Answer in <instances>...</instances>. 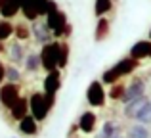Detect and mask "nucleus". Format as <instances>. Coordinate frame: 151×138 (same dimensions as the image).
<instances>
[{"label": "nucleus", "instance_id": "nucleus-1", "mask_svg": "<svg viewBox=\"0 0 151 138\" xmlns=\"http://www.w3.org/2000/svg\"><path fill=\"white\" fill-rule=\"evenodd\" d=\"M138 65H140V61L134 60L132 56L122 58V60H119L117 64L113 65V67L105 69V71L101 73V82H103V85H113V82L121 81L122 77H126V75H130V73H134V71L138 69Z\"/></svg>", "mask_w": 151, "mask_h": 138}, {"label": "nucleus", "instance_id": "nucleus-2", "mask_svg": "<svg viewBox=\"0 0 151 138\" xmlns=\"http://www.w3.org/2000/svg\"><path fill=\"white\" fill-rule=\"evenodd\" d=\"M42 86H44L42 92H44V96H46V104H48V108L52 111V108L55 105V94L59 92V88H61V73H59V69L46 71V77H44Z\"/></svg>", "mask_w": 151, "mask_h": 138}, {"label": "nucleus", "instance_id": "nucleus-3", "mask_svg": "<svg viewBox=\"0 0 151 138\" xmlns=\"http://www.w3.org/2000/svg\"><path fill=\"white\" fill-rule=\"evenodd\" d=\"M40 60H42V69L46 71H54V69H59L58 64H59V42H46L40 50Z\"/></svg>", "mask_w": 151, "mask_h": 138}, {"label": "nucleus", "instance_id": "nucleus-4", "mask_svg": "<svg viewBox=\"0 0 151 138\" xmlns=\"http://www.w3.org/2000/svg\"><path fill=\"white\" fill-rule=\"evenodd\" d=\"M67 14L63 10H59V8H54V10H50L48 14H46V25L50 27L52 35H54L55 38H61L63 37V29H65L67 25Z\"/></svg>", "mask_w": 151, "mask_h": 138}, {"label": "nucleus", "instance_id": "nucleus-5", "mask_svg": "<svg viewBox=\"0 0 151 138\" xmlns=\"http://www.w3.org/2000/svg\"><path fill=\"white\" fill-rule=\"evenodd\" d=\"M29 109H31V115H33L38 123H42V121L48 117L50 108H48V104H46L44 92H33L29 96Z\"/></svg>", "mask_w": 151, "mask_h": 138}, {"label": "nucleus", "instance_id": "nucleus-6", "mask_svg": "<svg viewBox=\"0 0 151 138\" xmlns=\"http://www.w3.org/2000/svg\"><path fill=\"white\" fill-rule=\"evenodd\" d=\"M107 100V92L101 81H92L86 88V102L90 108H103Z\"/></svg>", "mask_w": 151, "mask_h": 138}, {"label": "nucleus", "instance_id": "nucleus-7", "mask_svg": "<svg viewBox=\"0 0 151 138\" xmlns=\"http://www.w3.org/2000/svg\"><path fill=\"white\" fill-rule=\"evenodd\" d=\"M19 96H21V90H19L17 82H6L0 86V104L6 109H10L19 100Z\"/></svg>", "mask_w": 151, "mask_h": 138}, {"label": "nucleus", "instance_id": "nucleus-8", "mask_svg": "<svg viewBox=\"0 0 151 138\" xmlns=\"http://www.w3.org/2000/svg\"><path fill=\"white\" fill-rule=\"evenodd\" d=\"M144 94H145V81H144V79H140V77H134L132 82L126 86V90H124V94H122L121 102H122V104H128V102L136 100V98L144 96Z\"/></svg>", "mask_w": 151, "mask_h": 138}, {"label": "nucleus", "instance_id": "nucleus-9", "mask_svg": "<svg viewBox=\"0 0 151 138\" xmlns=\"http://www.w3.org/2000/svg\"><path fill=\"white\" fill-rule=\"evenodd\" d=\"M31 35H33L35 38H37V42H40V44H46V42L52 40V31L50 27L44 23H38V21H33V27H31Z\"/></svg>", "mask_w": 151, "mask_h": 138}, {"label": "nucleus", "instance_id": "nucleus-10", "mask_svg": "<svg viewBox=\"0 0 151 138\" xmlns=\"http://www.w3.org/2000/svg\"><path fill=\"white\" fill-rule=\"evenodd\" d=\"M96 125H98V115L94 111H84L78 117V131H82L84 134H92L96 131Z\"/></svg>", "mask_w": 151, "mask_h": 138}, {"label": "nucleus", "instance_id": "nucleus-11", "mask_svg": "<svg viewBox=\"0 0 151 138\" xmlns=\"http://www.w3.org/2000/svg\"><path fill=\"white\" fill-rule=\"evenodd\" d=\"M8 111H10V115H12V119H14V121H21L25 115H29V113H31V109H29V98L19 96V100L15 102Z\"/></svg>", "mask_w": 151, "mask_h": 138}, {"label": "nucleus", "instance_id": "nucleus-12", "mask_svg": "<svg viewBox=\"0 0 151 138\" xmlns=\"http://www.w3.org/2000/svg\"><path fill=\"white\" fill-rule=\"evenodd\" d=\"M130 56H132L134 60H138V61L145 60V58H151V38L149 40L134 42V46L130 48Z\"/></svg>", "mask_w": 151, "mask_h": 138}, {"label": "nucleus", "instance_id": "nucleus-13", "mask_svg": "<svg viewBox=\"0 0 151 138\" xmlns=\"http://www.w3.org/2000/svg\"><path fill=\"white\" fill-rule=\"evenodd\" d=\"M111 33V23L107 17H98V23H96V29H94V40L96 42H103Z\"/></svg>", "mask_w": 151, "mask_h": 138}, {"label": "nucleus", "instance_id": "nucleus-14", "mask_svg": "<svg viewBox=\"0 0 151 138\" xmlns=\"http://www.w3.org/2000/svg\"><path fill=\"white\" fill-rule=\"evenodd\" d=\"M21 2L23 0H4V4L0 6V15L4 19L15 17L17 12H21Z\"/></svg>", "mask_w": 151, "mask_h": 138}, {"label": "nucleus", "instance_id": "nucleus-15", "mask_svg": "<svg viewBox=\"0 0 151 138\" xmlns=\"http://www.w3.org/2000/svg\"><path fill=\"white\" fill-rule=\"evenodd\" d=\"M149 98L145 96H140V98H136V100H132V102H128V104H124V109H122V115L126 117V119H136V113L140 111V108L147 102Z\"/></svg>", "mask_w": 151, "mask_h": 138}, {"label": "nucleus", "instance_id": "nucleus-16", "mask_svg": "<svg viewBox=\"0 0 151 138\" xmlns=\"http://www.w3.org/2000/svg\"><path fill=\"white\" fill-rule=\"evenodd\" d=\"M19 131H21L23 134H27V136H35L38 132V121L29 113V115H25L21 121H19Z\"/></svg>", "mask_w": 151, "mask_h": 138}, {"label": "nucleus", "instance_id": "nucleus-17", "mask_svg": "<svg viewBox=\"0 0 151 138\" xmlns=\"http://www.w3.org/2000/svg\"><path fill=\"white\" fill-rule=\"evenodd\" d=\"M21 14H23V17H25L27 21H37V19L40 17L35 0H23L21 2Z\"/></svg>", "mask_w": 151, "mask_h": 138}, {"label": "nucleus", "instance_id": "nucleus-18", "mask_svg": "<svg viewBox=\"0 0 151 138\" xmlns=\"http://www.w3.org/2000/svg\"><path fill=\"white\" fill-rule=\"evenodd\" d=\"M42 67V60H40V54H27L25 56V69L29 71V73H35V71H38Z\"/></svg>", "mask_w": 151, "mask_h": 138}, {"label": "nucleus", "instance_id": "nucleus-19", "mask_svg": "<svg viewBox=\"0 0 151 138\" xmlns=\"http://www.w3.org/2000/svg\"><path fill=\"white\" fill-rule=\"evenodd\" d=\"M136 121L142 125H151V100H147L136 113Z\"/></svg>", "mask_w": 151, "mask_h": 138}, {"label": "nucleus", "instance_id": "nucleus-20", "mask_svg": "<svg viewBox=\"0 0 151 138\" xmlns=\"http://www.w3.org/2000/svg\"><path fill=\"white\" fill-rule=\"evenodd\" d=\"M126 138H151L149 131H147V125H142V123L132 125L130 131H128V134H126Z\"/></svg>", "mask_w": 151, "mask_h": 138}, {"label": "nucleus", "instance_id": "nucleus-21", "mask_svg": "<svg viewBox=\"0 0 151 138\" xmlns=\"http://www.w3.org/2000/svg\"><path fill=\"white\" fill-rule=\"evenodd\" d=\"M69 56H71V48H69V44H67L65 40L59 42V64H58V67H59V69H65L67 65H69Z\"/></svg>", "mask_w": 151, "mask_h": 138}, {"label": "nucleus", "instance_id": "nucleus-22", "mask_svg": "<svg viewBox=\"0 0 151 138\" xmlns=\"http://www.w3.org/2000/svg\"><path fill=\"white\" fill-rule=\"evenodd\" d=\"M117 132H121V129L117 127V123H115V121H105V123H103L101 132L96 138H113Z\"/></svg>", "mask_w": 151, "mask_h": 138}, {"label": "nucleus", "instance_id": "nucleus-23", "mask_svg": "<svg viewBox=\"0 0 151 138\" xmlns=\"http://www.w3.org/2000/svg\"><path fill=\"white\" fill-rule=\"evenodd\" d=\"M10 61H14V64L25 61V52H23V46L19 44V42H14V44L10 46Z\"/></svg>", "mask_w": 151, "mask_h": 138}, {"label": "nucleus", "instance_id": "nucleus-24", "mask_svg": "<svg viewBox=\"0 0 151 138\" xmlns=\"http://www.w3.org/2000/svg\"><path fill=\"white\" fill-rule=\"evenodd\" d=\"M111 8H113V0H96L94 2V14L98 17H101V15L109 14Z\"/></svg>", "mask_w": 151, "mask_h": 138}, {"label": "nucleus", "instance_id": "nucleus-25", "mask_svg": "<svg viewBox=\"0 0 151 138\" xmlns=\"http://www.w3.org/2000/svg\"><path fill=\"white\" fill-rule=\"evenodd\" d=\"M124 90H126V86H124V82H122V81L113 82L111 88H109V98H111V100H121L122 94H124Z\"/></svg>", "mask_w": 151, "mask_h": 138}, {"label": "nucleus", "instance_id": "nucleus-26", "mask_svg": "<svg viewBox=\"0 0 151 138\" xmlns=\"http://www.w3.org/2000/svg\"><path fill=\"white\" fill-rule=\"evenodd\" d=\"M14 31H15V25H12L8 19H4V21H0V40H8V38L14 35Z\"/></svg>", "mask_w": 151, "mask_h": 138}, {"label": "nucleus", "instance_id": "nucleus-27", "mask_svg": "<svg viewBox=\"0 0 151 138\" xmlns=\"http://www.w3.org/2000/svg\"><path fill=\"white\" fill-rule=\"evenodd\" d=\"M35 4H37V10H38L40 15H46L50 10L58 8V4H55L54 0H35Z\"/></svg>", "mask_w": 151, "mask_h": 138}, {"label": "nucleus", "instance_id": "nucleus-28", "mask_svg": "<svg viewBox=\"0 0 151 138\" xmlns=\"http://www.w3.org/2000/svg\"><path fill=\"white\" fill-rule=\"evenodd\" d=\"M14 35L19 38V40H29V38H31V29L25 25V23H17V25H15Z\"/></svg>", "mask_w": 151, "mask_h": 138}, {"label": "nucleus", "instance_id": "nucleus-29", "mask_svg": "<svg viewBox=\"0 0 151 138\" xmlns=\"http://www.w3.org/2000/svg\"><path fill=\"white\" fill-rule=\"evenodd\" d=\"M6 79L10 82H19L21 75H19V69L15 65H6Z\"/></svg>", "mask_w": 151, "mask_h": 138}, {"label": "nucleus", "instance_id": "nucleus-30", "mask_svg": "<svg viewBox=\"0 0 151 138\" xmlns=\"http://www.w3.org/2000/svg\"><path fill=\"white\" fill-rule=\"evenodd\" d=\"M71 33H73V25H71V23H67V25H65V29H63V38L71 37Z\"/></svg>", "mask_w": 151, "mask_h": 138}, {"label": "nucleus", "instance_id": "nucleus-31", "mask_svg": "<svg viewBox=\"0 0 151 138\" xmlns=\"http://www.w3.org/2000/svg\"><path fill=\"white\" fill-rule=\"evenodd\" d=\"M4 79H6V65H2V64H0V86H2Z\"/></svg>", "mask_w": 151, "mask_h": 138}, {"label": "nucleus", "instance_id": "nucleus-32", "mask_svg": "<svg viewBox=\"0 0 151 138\" xmlns=\"http://www.w3.org/2000/svg\"><path fill=\"white\" fill-rule=\"evenodd\" d=\"M113 138H124V136H122V134H121V132H117V134H115Z\"/></svg>", "mask_w": 151, "mask_h": 138}, {"label": "nucleus", "instance_id": "nucleus-33", "mask_svg": "<svg viewBox=\"0 0 151 138\" xmlns=\"http://www.w3.org/2000/svg\"><path fill=\"white\" fill-rule=\"evenodd\" d=\"M0 52H2V40H0Z\"/></svg>", "mask_w": 151, "mask_h": 138}, {"label": "nucleus", "instance_id": "nucleus-34", "mask_svg": "<svg viewBox=\"0 0 151 138\" xmlns=\"http://www.w3.org/2000/svg\"><path fill=\"white\" fill-rule=\"evenodd\" d=\"M2 4H4V0H0V6H2Z\"/></svg>", "mask_w": 151, "mask_h": 138}, {"label": "nucleus", "instance_id": "nucleus-35", "mask_svg": "<svg viewBox=\"0 0 151 138\" xmlns=\"http://www.w3.org/2000/svg\"><path fill=\"white\" fill-rule=\"evenodd\" d=\"M149 38H151V29H149Z\"/></svg>", "mask_w": 151, "mask_h": 138}]
</instances>
